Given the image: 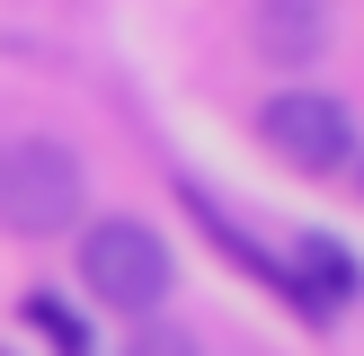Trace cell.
<instances>
[{
  "instance_id": "cell-1",
  "label": "cell",
  "mask_w": 364,
  "mask_h": 356,
  "mask_svg": "<svg viewBox=\"0 0 364 356\" xmlns=\"http://www.w3.org/2000/svg\"><path fill=\"white\" fill-rule=\"evenodd\" d=\"M80 160L63 152L53 134H9L0 142V231L9 241H53V231L80 223Z\"/></svg>"
},
{
  "instance_id": "cell-2",
  "label": "cell",
  "mask_w": 364,
  "mask_h": 356,
  "mask_svg": "<svg viewBox=\"0 0 364 356\" xmlns=\"http://www.w3.org/2000/svg\"><path fill=\"white\" fill-rule=\"evenodd\" d=\"M169 276H178L169 241H160L151 223H134V214H107V223L80 231V285L107 303V312H142L151 320L160 294H169Z\"/></svg>"
},
{
  "instance_id": "cell-3",
  "label": "cell",
  "mask_w": 364,
  "mask_h": 356,
  "mask_svg": "<svg viewBox=\"0 0 364 356\" xmlns=\"http://www.w3.org/2000/svg\"><path fill=\"white\" fill-rule=\"evenodd\" d=\"M258 142L276 169L294 178H329L355 160V116L329 98V89H276V98L258 107Z\"/></svg>"
},
{
  "instance_id": "cell-4",
  "label": "cell",
  "mask_w": 364,
  "mask_h": 356,
  "mask_svg": "<svg viewBox=\"0 0 364 356\" xmlns=\"http://www.w3.org/2000/svg\"><path fill=\"white\" fill-rule=\"evenodd\" d=\"M284 294H294L302 312H329L338 294H355V249L329 241V231H320V241H302V249H294V276H284Z\"/></svg>"
},
{
  "instance_id": "cell-5",
  "label": "cell",
  "mask_w": 364,
  "mask_h": 356,
  "mask_svg": "<svg viewBox=\"0 0 364 356\" xmlns=\"http://www.w3.org/2000/svg\"><path fill=\"white\" fill-rule=\"evenodd\" d=\"M258 53L267 63H320L329 53V18L311 0H267L258 9Z\"/></svg>"
},
{
  "instance_id": "cell-6",
  "label": "cell",
  "mask_w": 364,
  "mask_h": 356,
  "mask_svg": "<svg viewBox=\"0 0 364 356\" xmlns=\"http://www.w3.org/2000/svg\"><path fill=\"white\" fill-rule=\"evenodd\" d=\"M27 330H45L53 356H98V338L80 330V312H71L63 294H27Z\"/></svg>"
},
{
  "instance_id": "cell-7",
  "label": "cell",
  "mask_w": 364,
  "mask_h": 356,
  "mask_svg": "<svg viewBox=\"0 0 364 356\" xmlns=\"http://www.w3.org/2000/svg\"><path fill=\"white\" fill-rule=\"evenodd\" d=\"M124 356H205V347H196V330H178V320H142V330L124 338Z\"/></svg>"
},
{
  "instance_id": "cell-8",
  "label": "cell",
  "mask_w": 364,
  "mask_h": 356,
  "mask_svg": "<svg viewBox=\"0 0 364 356\" xmlns=\"http://www.w3.org/2000/svg\"><path fill=\"white\" fill-rule=\"evenodd\" d=\"M355 196H364V152H355Z\"/></svg>"
},
{
  "instance_id": "cell-9",
  "label": "cell",
  "mask_w": 364,
  "mask_h": 356,
  "mask_svg": "<svg viewBox=\"0 0 364 356\" xmlns=\"http://www.w3.org/2000/svg\"><path fill=\"white\" fill-rule=\"evenodd\" d=\"M0 356H9V347H0Z\"/></svg>"
}]
</instances>
